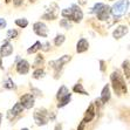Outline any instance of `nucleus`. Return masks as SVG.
Masks as SVG:
<instances>
[{"label": "nucleus", "mask_w": 130, "mask_h": 130, "mask_svg": "<svg viewBox=\"0 0 130 130\" xmlns=\"http://www.w3.org/2000/svg\"><path fill=\"white\" fill-rule=\"evenodd\" d=\"M70 99H72V95H70V94H68V95H67V96H64V97H62L61 100H59V103H58V108H62V107L67 106V104L69 103Z\"/></svg>", "instance_id": "nucleus-17"}, {"label": "nucleus", "mask_w": 130, "mask_h": 130, "mask_svg": "<svg viewBox=\"0 0 130 130\" xmlns=\"http://www.w3.org/2000/svg\"><path fill=\"white\" fill-rule=\"evenodd\" d=\"M4 87L7 88V89H12V88H14V83H13V81L11 79H7L6 81L4 82Z\"/></svg>", "instance_id": "nucleus-28"}, {"label": "nucleus", "mask_w": 130, "mask_h": 130, "mask_svg": "<svg viewBox=\"0 0 130 130\" xmlns=\"http://www.w3.org/2000/svg\"><path fill=\"white\" fill-rule=\"evenodd\" d=\"M41 49H42V51H45V52L49 51V42H45L43 45H41Z\"/></svg>", "instance_id": "nucleus-29"}, {"label": "nucleus", "mask_w": 130, "mask_h": 130, "mask_svg": "<svg viewBox=\"0 0 130 130\" xmlns=\"http://www.w3.org/2000/svg\"><path fill=\"white\" fill-rule=\"evenodd\" d=\"M20 103L21 106L26 109H29L34 106V96L32 94H25L20 99Z\"/></svg>", "instance_id": "nucleus-8"}, {"label": "nucleus", "mask_w": 130, "mask_h": 130, "mask_svg": "<svg viewBox=\"0 0 130 130\" xmlns=\"http://www.w3.org/2000/svg\"><path fill=\"white\" fill-rule=\"evenodd\" d=\"M42 63H43V56L39 54L38 56H36V59H35V62H34V67H39V66H41Z\"/></svg>", "instance_id": "nucleus-26"}, {"label": "nucleus", "mask_w": 130, "mask_h": 130, "mask_svg": "<svg viewBox=\"0 0 130 130\" xmlns=\"http://www.w3.org/2000/svg\"><path fill=\"white\" fill-rule=\"evenodd\" d=\"M91 9H93L91 12L96 14L97 19H99V20H102V21L108 20L109 17H110V13H111L110 12V7L107 6L106 4H103V3L95 4V6Z\"/></svg>", "instance_id": "nucleus-3"}, {"label": "nucleus", "mask_w": 130, "mask_h": 130, "mask_svg": "<svg viewBox=\"0 0 130 130\" xmlns=\"http://www.w3.org/2000/svg\"><path fill=\"white\" fill-rule=\"evenodd\" d=\"M15 25L21 28H25L28 26V20L27 19H17V20H15Z\"/></svg>", "instance_id": "nucleus-21"}, {"label": "nucleus", "mask_w": 130, "mask_h": 130, "mask_svg": "<svg viewBox=\"0 0 130 130\" xmlns=\"http://www.w3.org/2000/svg\"><path fill=\"white\" fill-rule=\"evenodd\" d=\"M62 17L68 20H73L74 22H80L83 19V12L77 5H72L70 8H64L61 12Z\"/></svg>", "instance_id": "nucleus-1"}, {"label": "nucleus", "mask_w": 130, "mask_h": 130, "mask_svg": "<svg viewBox=\"0 0 130 130\" xmlns=\"http://www.w3.org/2000/svg\"><path fill=\"white\" fill-rule=\"evenodd\" d=\"M1 117H3V116H1V114H0V123H1Z\"/></svg>", "instance_id": "nucleus-35"}, {"label": "nucleus", "mask_w": 130, "mask_h": 130, "mask_svg": "<svg viewBox=\"0 0 130 130\" xmlns=\"http://www.w3.org/2000/svg\"><path fill=\"white\" fill-rule=\"evenodd\" d=\"M17 70L19 74H27L29 72V63L26 60H20L17 64Z\"/></svg>", "instance_id": "nucleus-10"}, {"label": "nucleus", "mask_w": 130, "mask_h": 130, "mask_svg": "<svg viewBox=\"0 0 130 130\" xmlns=\"http://www.w3.org/2000/svg\"><path fill=\"white\" fill-rule=\"evenodd\" d=\"M29 1H30V3H34V1H35V0H29Z\"/></svg>", "instance_id": "nucleus-37"}, {"label": "nucleus", "mask_w": 130, "mask_h": 130, "mask_svg": "<svg viewBox=\"0 0 130 130\" xmlns=\"http://www.w3.org/2000/svg\"><path fill=\"white\" fill-rule=\"evenodd\" d=\"M128 8H129V0H120L110 8V12L114 14L116 20H120L122 15L125 14Z\"/></svg>", "instance_id": "nucleus-4"}, {"label": "nucleus", "mask_w": 130, "mask_h": 130, "mask_svg": "<svg viewBox=\"0 0 130 130\" xmlns=\"http://www.w3.org/2000/svg\"><path fill=\"white\" fill-rule=\"evenodd\" d=\"M127 33H128V27L127 26H118V27L114 30L112 35H114L115 39H122Z\"/></svg>", "instance_id": "nucleus-11"}, {"label": "nucleus", "mask_w": 130, "mask_h": 130, "mask_svg": "<svg viewBox=\"0 0 130 130\" xmlns=\"http://www.w3.org/2000/svg\"><path fill=\"white\" fill-rule=\"evenodd\" d=\"M88 48H89V43H88L87 40L80 39L77 45H76V52H77V53H83V52H86Z\"/></svg>", "instance_id": "nucleus-12"}, {"label": "nucleus", "mask_w": 130, "mask_h": 130, "mask_svg": "<svg viewBox=\"0 0 130 130\" xmlns=\"http://www.w3.org/2000/svg\"><path fill=\"white\" fill-rule=\"evenodd\" d=\"M55 130H61V125H60V124H58V125L55 127Z\"/></svg>", "instance_id": "nucleus-33"}, {"label": "nucleus", "mask_w": 130, "mask_h": 130, "mask_svg": "<svg viewBox=\"0 0 130 130\" xmlns=\"http://www.w3.org/2000/svg\"><path fill=\"white\" fill-rule=\"evenodd\" d=\"M69 94V90L67 89L64 86H62V87H60V89H59V91H58V95H56V97H58L59 100H61L62 97H64V96H67V95Z\"/></svg>", "instance_id": "nucleus-18"}, {"label": "nucleus", "mask_w": 130, "mask_h": 130, "mask_svg": "<svg viewBox=\"0 0 130 130\" xmlns=\"http://www.w3.org/2000/svg\"><path fill=\"white\" fill-rule=\"evenodd\" d=\"M13 3H14L15 6H20V5L24 3V0H13Z\"/></svg>", "instance_id": "nucleus-31"}, {"label": "nucleus", "mask_w": 130, "mask_h": 130, "mask_svg": "<svg viewBox=\"0 0 130 130\" xmlns=\"http://www.w3.org/2000/svg\"><path fill=\"white\" fill-rule=\"evenodd\" d=\"M70 59H72V58H70V55H63V56H62V58H60L59 60L52 61L49 64H52V67H53L56 72H59V70L63 67L64 63H67L68 61H70Z\"/></svg>", "instance_id": "nucleus-7"}, {"label": "nucleus", "mask_w": 130, "mask_h": 130, "mask_svg": "<svg viewBox=\"0 0 130 130\" xmlns=\"http://www.w3.org/2000/svg\"><path fill=\"white\" fill-rule=\"evenodd\" d=\"M17 36H18V30L9 29L8 32H7V38H8V39H14V38H17Z\"/></svg>", "instance_id": "nucleus-27"}, {"label": "nucleus", "mask_w": 130, "mask_h": 130, "mask_svg": "<svg viewBox=\"0 0 130 130\" xmlns=\"http://www.w3.org/2000/svg\"><path fill=\"white\" fill-rule=\"evenodd\" d=\"M94 117H95V109H94V106H93V104H90V106H89V108L87 109V111H86V115H85L83 121L87 123V122H90Z\"/></svg>", "instance_id": "nucleus-13"}, {"label": "nucleus", "mask_w": 130, "mask_h": 130, "mask_svg": "<svg viewBox=\"0 0 130 130\" xmlns=\"http://www.w3.org/2000/svg\"><path fill=\"white\" fill-rule=\"evenodd\" d=\"M43 76H45V70L39 68V69H35L33 73V77L34 79H42Z\"/></svg>", "instance_id": "nucleus-22"}, {"label": "nucleus", "mask_w": 130, "mask_h": 130, "mask_svg": "<svg viewBox=\"0 0 130 130\" xmlns=\"http://www.w3.org/2000/svg\"><path fill=\"white\" fill-rule=\"evenodd\" d=\"M73 91L74 93H79V94H83V95H88V93L83 89V87H82V85H80V83H77V85L74 86V88H73Z\"/></svg>", "instance_id": "nucleus-20"}, {"label": "nucleus", "mask_w": 130, "mask_h": 130, "mask_svg": "<svg viewBox=\"0 0 130 130\" xmlns=\"http://www.w3.org/2000/svg\"><path fill=\"white\" fill-rule=\"evenodd\" d=\"M21 130H29V129H27V128H24V129H21Z\"/></svg>", "instance_id": "nucleus-36"}, {"label": "nucleus", "mask_w": 130, "mask_h": 130, "mask_svg": "<svg viewBox=\"0 0 130 130\" xmlns=\"http://www.w3.org/2000/svg\"><path fill=\"white\" fill-rule=\"evenodd\" d=\"M41 48V42H39V41H36L35 43H34L30 48L27 49V53L28 54H33V53H35V52H38L39 49Z\"/></svg>", "instance_id": "nucleus-19"}, {"label": "nucleus", "mask_w": 130, "mask_h": 130, "mask_svg": "<svg viewBox=\"0 0 130 130\" xmlns=\"http://www.w3.org/2000/svg\"><path fill=\"white\" fill-rule=\"evenodd\" d=\"M6 25H7L6 20H5V19H3V18H0V28L6 27Z\"/></svg>", "instance_id": "nucleus-30"}, {"label": "nucleus", "mask_w": 130, "mask_h": 130, "mask_svg": "<svg viewBox=\"0 0 130 130\" xmlns=\"http://www.w3.org/2000/svg\"><path fill=\"white\" fill-rule=\"evenodd\" d=\"M5 1H6V4H8V3H11L12 0H5Z\"/></svg>", "instance_id": "nucleus-34"}, {"label": "nucleus", "mask_w": 130, "mask_h": 130, "mask_svg": "<svg viewBox=\"0 0 130 130\" xmlns=\"http://www.w3.org/2000/svg\"><path fill=\"white\" fill-rule=\"evenodd\" d=\"M123 70H124V75L127 79H129V60H125L123 62Z\"/></svg>", "instance_id": "nucleus-25"}, {"label": "nucleus", "mask_w": 130, "mask_h": 130, "mask_svg": "<svg viewBox=\"0 0 130 130\" xmlns=\"http://www.w3.org/2000/svg\"><path fill=\"white\" fill-rule=\"evenodd\" d=\"M64 40H66V38H64L63 34H59V35H56V38H55V40H54L55 46H61L64 42Z\"/></svg>", "instance_id": "nucleus-23"}, {"label": "nucleus", "mask_w": 130, "mask_h": 130, "mask_svg": "<svg viewBox=\"0 0 130 130\" xmlns=\"http://www.w3.org/2000/svg\"><path fill=\"white\" fill-rule=\"evenodd\" d=\"M34 120L38 125H45L48 122V115L45 109H38L34 112Z\"/></svg>", "instance_id": "nucleus-5"}, {"label": "nucleus", "mask_w": 130, "mask_h": 130, "mask_svg": "<svg viewBox=\"0 0 130 130\" xmlns=\"http://www.w3.org/2000/svg\"><path fill=\"white\" fill-rule=\"evenodd\" d=\"M110 80L112 83V88L117 94H125L127 93V87H125V82L123 80V76L120 74V72H114L110 75Z\"/></svg>", "instance_id": "nucleus-2"}, {"label": "nucleus", "mask_w": 130, "mask_h": 130, "mask_svg": "<svg viewBox=\"0 0 130 130\" xmlns=\"http://www.w3.org/2000/svg\"><path fill=\"white\" fill-rule=\"evenodd\" d=\"M109 99H110V88H109V85H107L102 89L101 101H102V103H107V101H109Z\"/></svg>", "instance_id": "nucleus-14"}, {"label": "nucleus", "mask_w": 130, "mask_h": 130, "mask_svg": "<svg viewBox=\"0 0 130 130\" xmlns=\"http://www.w3.org/2000/svg\"><path fill=\"white\" fill-rule=\"evenodd\" d=\"M22 110H24V107L21 106V103H20V102H19V103H15L14 107H13L12 110H11V114H12L13 116L19 115L20 112H22Z\"/></svg>", "instance_id": "nucleus-16"}, {"label": "nucleus", "mask_w": 130, "mask_h": 130, "mask_svg": "<svg viewBox=\"0 0 130 130\" xmlns=\"http://www.w3.org/2000/svg\"><path fill=\"white\" fill-rule=\"evenodd\" d=\"M33 29H34V33L38 34L39 36H42V38H47L48 35V28L46 26L43 22H35L33 26Z\"/></svg>", "instance_id": "nucleus-6"}, {"label": "nucleus", "mask_w": 130, "mask_h": 130, "mask_svg": "<svg viewBox=\"0 0 130 130\" xmlns=\"http://www.w3.org/2000/svg\"><path fill=\"white\" fill-rule=\"evenodd\" d=\"M56 9H59L58 7H55V9H48L42 15V19H46V20H54V19H56V17H58V11Z\"/></svg>", "instance_id": "nucleus-15"}, {"label": "nucleus", "mask_w": 130, "mask_h": 130, "mask_svg": "<svg viewBox=\"0 0 130 130\" xmlns=\"http://www.w3.org/2000/svg\"><path fill=\"white\" fill-rule=\"evenodd\" d=\"M60 26L61 27H63V28H66V29L72 28V25H70V22H69L68 19H62V20L60 21Z\"/></svg>", "instance_id": "nucleus-24"}, {"label": "nucleus", "mask_w": 130, "mask_h": 130, "mask_svg": "<svg viewBox=\"0 0 130 130\" xmlns=\"http://www.w3.org/2000/svg\"><path fill=\"white\" fill-rule=\"evenodd\" d=\"M13 53V46L9 43V41H4L3 46L0 47V56L6 58Z\"/></svg>", "instance_id": "nucleus-9"}, {"label": "nucleus", "mask_w": 130, "mask_h": 130, "mask_svg": "<svg viewBox=\"0 0 130 130\" xmlns=\"http://www.w3.org/2000/svg\"><path fill=\"white\" fill-rule=\"evenodd\" d=\"M85 124H86V122L82 121L81 123H80V125H79V128H77V130H83V128H85Z\"/></svg>", "instance_id": "nucleus-32"}]
</instances>
